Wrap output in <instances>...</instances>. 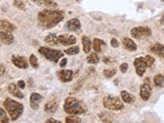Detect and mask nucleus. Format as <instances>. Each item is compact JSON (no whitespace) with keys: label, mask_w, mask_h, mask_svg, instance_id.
<instances>
[{"label":"nucleus","mask_w":164,"mask_h":123,"mask_svg":"<svg viewBox=\"0 0 164 123\" xmlns=\"http://www.w3.org/2000/svg\"><path fill=\"white\" fill-rule=\"evenodd\" d=\"M64 19V12L61 11L44 9L38 14V24L44 29H51L56 27Z\"/></svg>","instance_id":"nucleus-1"},{"label":"nucleus","mask_w":164,"mask_h":123,"mask_svg":"<svg viewBox=\"0 0 164 123\" xmlns=\"http://www.w3.org/2000/svg\"><path fill=\"white\" fill-rule=\"evenodd\" d=\"M64 110L68 114H73V115H80V114H85L87 111V107L83 102L80 100L76 99V97H67L64 104Z\"/></svg>","instance_id":"nucleus-2"},{"label":"nucleus","mask_w":164,"mask_h":123,"mask_svg":"<svg viewBox=\"0 0 164 123\" xmlns=\"http://www.w3.org/2000/svg\"><path fill=\"white\" fill-rule=\"evenodd\" d=\"M3 106L5 108L6 112L8 113L9 117H11L12 121H16L24 111L23 105L21 103H18L11 99H6L3 103Z\"/></svg>","instance_id":"nucleus-3"},{"label":"nucleus","mask_w":164,"mask_h":123,"mask_svg":"<svg viewBox=\"0 0 164 123\" xmlns=\"http://www.w3.org/2000/svg\"><path fill=\"white\" fill-rule=\"evenodd\" d=\"M103 104L106 109L113 110V111H119V110H122L124 108L123 103L121 102V100L119 97H115V95H107V97H105Z\"/></svg>","instance_id":"nucleus-4"},{"label":"nucleus","mask_w":164,"mask_h":123,"mask_svg":"<svg viewBox=\"0 0 164 123\" xmlns=\"http://www.w3.org/2000/svg\"><path fill=\"white\" fill-rule=\"evenodd\" d=\"M39 52H40L45 59L53 63H58L59 61V59L64 56V54L61 51L48 48V47H40V48H39Z\"/></svg>","instance_id":"nucleus-5"},{"label":"nucleus","mask_w":164,"mask_h":123,"mask_svg":"<svg viewBox=\"0 0 164 123\" xmlns=\"http://www.w3.org/2000/svg\"><path fill=\"white\" fill-rule=\"evenodd\" d=\"M152 94V83L150 78H146L143 81L140 88V95L144 101H148Z\"/></svg>","instance_id":"nucleus-6"},{"label":"nucleus","mask_w":164,"mask_h":123,"mask_svg":"<svg viewBox=\"0 0 164 123\" xmlns=\"http://www.w3.org/2000/svg\"><path fill=\"white\" fill-rule=\"evenodd\" d=\"M130 34L135 39H144L147 37H150L152 32L149 27H135V28L131 29Z\"/></svg>","instance_id":"nucleus-7"},{"label":"nucleus","mask_w":164,"mask_h":123,"mask_svg":"<svg viewBox=\"0 0 164 123\" xmlns=\"http://www.w3.org/2000/svg\"><path fill=\"white\" fill-rule=\"evenodd\" d=\"M133 64H135V72L136 74L138 75V76H143L144 74H145L146 72V69L148 67H147V64H146V61H145V57H136L135 60V62H133Z\"/></svg>","instance_id":"nucleus-8"},{"label":"nucleus","mask_w":164,"mask_h":123,"mask_svg":"<svg viewBox=\"0 0 164 123\" xmlns=\"http://www.w3.org/2000/svg\"><path fill=\"white\" fill-rule=\"evenodd\" d=\"M59 44L61 45H73L76 43L77 39L73 35H68V34H62L58 36Z\"/></svg>","instance_id":"nucleus-9"},{"label":"nucleus","mask_w":164,"mask_h":123,"mask_svg":"<svg viewBox=\"0 0 164 123\" xmlns=\"http://www.w3.org/2000/svg\"><path fill=\"white\" fill-rule=\"evenodd\" d=\"M58 77L63 82H70L74 78V72L72 70H61L58 72Z\"/></svg>","instance_id":"nucleus-10"},{"label":"nucleus","mask_w":164,"mask_h":123,"mask_svg":"<svg viewBox=\"0 0 164 123\" xmlns=\"http://www.w3.org/2000/svg\"><path fill=\"white\" fill-rule=\"evenodd\" d=\"M11 62L16 67L20 68V69H27L28 68V62L26 59L20 56H12L11 57Z\"/></svg>","instance_id":"nucleus-11"},{"label":"nucleus","mask_w":164,"mask_h":123,"mask_svg":"<svg viewBox=\"0 0 164 123\" xmlns=\"http://www.w3.org/2000/svg\"><path fill=\"white\" fill-rule=\"evenodd\" d=\"M43 100V97L41 94H37V92H33L30 97V107L33 110H38L39 108V103Z\"/></svg>","instance_id":"nucleus-12"},{"label":"nucleus","mask_w":164,"mask_h":123,"mask_svg":"<svg viewBox=\"0 0 164 123\" xmlns=\"http://www.w3.org/2000/svg\"><path fill=\"white\" fill-rule=\"evenodd\" d=\"M0 40H1V42L4 44H11L14 43V38L11 32L0 31Z\"/></svg>","instance_id":"nucleus-13"},{"label":"nucleus","mask_w":164,"mask_h":123,"mask_svg":"<svg viewBox=\"0 0 164 123\" xmlns=\"http://www.w3.org/2000/svg\"><path fill=\"white\" fill-rule=\"evenodd\" d=\"M122 44H123L124 48L127 49L128 51H135L136 48H138L135 42L133 41V40H131L130 38H127V37L122 39Z\"/></svg>","instance_id":"nucleus-14"},{"label":"nucleus","mask_w":164,"mask_h":123,"mask_svg":"<svg viewBox=\"0 0 164 123\" xmlns=\"http://www.w3.org/2000/svg\"><path fill=\"white\" fill-rule=\"evenodd\" d=\"M81 27L80 21L78 19H71L70 21L67 22L66 24V28L70 31H78Z\"/></svg>","instance_id":"nucleus-15"},{"label":"nucleus","mask_w":164,"mask_h":123,"mask_svg":"<svg viewBox=\"0 0 164 123\" xmlns=\"http://www.w3.org/2000/svg\"><path fill=\"white\" fill-rule=\"evenodd\" d=\"M8 91L11 92V94H12L14 97H17L19 99H24V94H22V91L20 90V87L18 85L14 84H9L8 85Z\"/></svg>","instance_id":"nucleus-16"},{"label":"nucleus","mask_w":164,"mask_h":123,"mask_svg":"<svg viewBox=\"0 0 164 123\" xmlns=\"http://www.w3.org/2000/svg\"><path fill=\"white\" fill-rule=\"evenodd\" d=\"M151 51H152L153 54H157L158 57L164 59V45L160 43H155L151 47Z\"/></svg>","instance_id":"nucleus-17"},{"label":"nucleus","mask_w":164,"mask_h":123,"mask_svg":"<svg viewBox=\"0 0 164 123\" xmlns=\"http://www.w3.org/2000/svg\"><path fill=\"white\" fill-rule=\"evenodd\" d=\"M58 108H59L58 101L53 100V101H50L47 103L45 106H44V110H45V112H47V113H54L56 110H58Z\"/></svg>","instance_id":"nucleus-18"},{"label":"nucleus","mask_w":164,"mask_h":123,"mask_svg":"<svg viewBox=\"0 0 164 123\" xmlns=\"http://www.w3.org/2000/svg\"><path fill=\"white\" fill-rule=\"evenodd\" d=\"M0 28H1L3 31H7V32H14L16 30V26L12 25L11 23H9L8 21H5V20H1L0 21Z\"/></svg>","instance_id":"nucleus-19"},{"label":"nucleus","mask_w":164,"mask_h":123,"mask_svg":"<svg viewBox=\"0 0 164 123\" xmlns=\"http://www.w3.org/2000/svg\"><path fill=\"white\" fill-rule=\"evenodd\" d=\"M82 44H83V51L85 54H89L93 46V42H91L90 38H88L87 36H82Z\"/></svg>","instance_id":"nucleus-20"},{"label":"nucleus","mask_w":164,"mask_h":123,"mask_svg":"<svg viewBox=\"0 0 164 123\" xmlns=\"http://www.w3.org/2000/svg\"><path fill=\"white\" fill-rule=\"evenodd\" d=\"M105 45H106V43L101 39L96 38V39H93V47L96 54L103 51V48L105 47Z\"/></svg>","instance_id":"nucleus-21"},{"label":"nucleus","mask_w":164,"mask_h":123,"mask_svg":"<svg viewBox=\"0 0 164 123\" xmlns=\"http://www.w3.org/2000/svg\"><path fill=\"white\" fill-rule=\"evenodd\" d=\"M121 97H122L124 103H127V104H133L135 102V97L132 94H130L126 90H122L121 91Z\"/></svg>","instance_id":"nucleus-22"},{"label":"nucleus","mask_w":164,"mask_h":123,"mask_svg":"<svg viewBox=\"0 0 164 123\" xmlns=\"http://www.w3.org/2000/svg\"><path fill=\"white\" fill-rule=\"evenodd\" d=\"M44 41L46 43L49 44H53V45H59V40H58V36L54 34H49L44 38Z\"/></svg>","instance_id":"nucleus-23"},{"label":"nucleus","mask_w":164,"mask_h":123,"mask_svg":"<svg viewBox=\"0 0 164 123\" xmlns=\"http://www.w3.org/2000/svg\"><path fill=\"white\" fill-rule=\"evenodd\" d=\"M154 85H155L156 87H158V88H160V87H162L164 85V76L163 75H155V77H154Z\"/></svg>","instance_id":"nucleus-24"},{"label":"nucleus","mask_w":164,"mask_h":123,"mask_svg":"<svg viewBox=\"0 0 164 123\" xmlns=\"http://www.w3.org/2000/svg\"><path fill=\"white\" fill-rule=\"evenodd\" d=\"M86 61H87V63H89V64L96 65V64H98V63H99L100 59H99V56L96 54V52H93V54L90 52V54H88Z\"/></svg>","instance_id":"nucleus-25"},{"label":"nucleus","mask_w":164,"mask_h":123,"mask_svg":"<svg viewBox=\"0 0 164 123\" xmlns=\"http://www.w3.org/2000/svg\"><path fill=\"white\" fill-rule=\"evenodd\" d=\"M66 122L67 123H80L81 119L77 116V115L70 114V116H68L66 118Z\"/></svg>","instance_id":"nucleus-26"},{"label":"nucleus","mask_w":164,"mask_h":123,"mask_svg":"<svg viewBox=\"0 0 164 123\" xmlns=\"http://www.w3.org/2000/svg\"><path fill=\"white\" fill-rule=\"evenodd\" d=\"M79 51H80V49H79L78 46H72V47H70V48L66 49V51H65V54H69V56H73V54H78Z\"/></svg>","instance_id":"nucleus-27"},{"label":"nucleus","mask_w":164,"mask_h":123,"mask_svg":"<svg viewBox=\"0 0 164 123\" xmlns=\"http://www.w3.org/2000/svg\"><path fill=\"white\" fill-rule=\"evenodd\" d=\"M29 62H30V64H31V66L33 67L34 69H37V68L39 67V63H38V60H37L36 56H34V54H32V56H30Z\"/></svg>","instance_id":"nucleus-28"},{"label":"nucleus","mask_w":164,"mask_h":123,"mask_svg":"<svg viewBox=\"0 0 164 123\" xmlns=\"http://www.w3.org/2000/svg\"><path fill=\"white\" fill-rule=\"evenodd\" d=\"M116 72L117 71H116L115 69H106L104 70V76H105L106 78H112V77L116 74Z\"/></svg>","instance_id":"nucleus-29"},{"label":"nucleus","mask_w":164,"mask_h":123,"mask_svg":"<svg viewBox=\"0 0 164 123\" xmlns=\"http://www.w3.org/2000/svg\"><path fill=\"white\" fill-rule=\"evenodd\" d=\"M8 121L9 120H8V117H7L5 111L0 108V123H7Z\"/></svg>","instance_id":"nucleus-30"},{"label":"nucleus","mask_w":164,"mask_h":123,"mask_svg":"<svg viewBox=\"0 0 164 123\" xmlns=\"http://www.w3.org/2000/svg\"><path fill=\"white\" fill-rule=\"evenodd\" d=\"M145 57V61H146L147 67H148V68L152 67L153 65H154V62H155L154 57H151V56H146V57Z\"/></svg>","instance_id":"nucleus-31"},{"label":"nucleus","mask_w":164,"mask_h":123,"mask_svg":"<svg viewBox=\"0 0 164 123\" xmlns=\"http://www.w3.org/2000/svg\"><path fill=\"white\" fill-rule=\"evenodd\" d=\"M14 5L16 7H18V8L22 9V11H25L26 9V6H25V3L22 0H14Z\"/></svg>","instance_id":"nucleus-32"},{"label":"nucleus","mask_w":164,"mask_h":123,"mask_svg":"<svg viewBox=\"0 0 164 123\" xmlns=\"http://www.w3.org/2000/svg\"><path fill=\"white\" fill-rule=\"evenodd\" d=\"M100 119L102 120L103 122H112V120H110V116H108V115H106L105 113H102V114H100Z\"/></svg>","instance_id":"nucleus-33"},{"label":"nucleus","mask_w":164,"mask_h":123,"mask_svg":"<svg viewBox=\"0 0 164 123\" xmlns=\"http://www.w3.org/2000/svg\"><path fill=\"white\" fill-rule=\"evenodd\" d=\"M128 70V65L126 63H123V64L120 65V71L122 73H125Z\"/></svg>","instance_id":"nucleus-34"},{"label":"nucleus","mask_w":164,"mask_h":123,"mask_svg":"<svg viewBox=\"0 0 164 123\" xmlns=\"http://www.w3.org/2000/svg\"><path fill=\"white\" fill-rule=\"evenodd\" d=\"M111 45L113 47H118L119 46V42H118V40L117 39H115V38H113V39H111Z\"/></svg>","instance_id":"nucleus-35"},{"label":"nucleus","mask_w":164,"mask_h":123,"mask_svg":"<svg viewBox=\"0 0 164 123\" xmlns=\"http://www.w3.org/2000/svg\"><path fill=\"white\" fill-rule=\"evenodd\" d=\"M18 86L20 87V88H25L26 87V83H25V81H23V80H20V81H18Z\"/></svg>","instance_id":"nucleus-36"},{"label":"nucleus","mask_w":164,"mask_h":123,"mask_svg":"<svg viewBox=\"0 0 164 123\" xmlns=\"http://www.w3.org/2000/svg\"><path fill=\"white\" fill-rule=\"evenodd\" d=\"M103 61H104V63H105V64H111V63H113L114 61L113 60H111L110 57H104L103 59Z\"/></svg>","instance_id":"nucleus-37"},{"label":"nucleus","mask_w":164,"mask_h":123,"mask_svg":"<svg viewBox=\"0 0 164 123\" xmlns=\"http://www.w3.org/2000/svg\"><path fill=\"white\" fill-rule=\"evenodd\" d=\"M67 59H63L61 61V63H59V66H61V68H64V67H66V65H67Z\"/></svg>","instance_id":"nucleus-38"},{"label":"nucleus","mask_w":164,"mask_h":123,"mask_svg":"<svg viewBox=\"0 0 164 123\" xmlns=\"http://www.w3.org/2000/svg\"><path fill=\"white\" fill-rule=\"evenodd\" d=\"M4 72H5V68H4L3 65H0V77L3 76Z\"/></svg>","instance_id":"nucleus-39"},{"label":"nucleus","mask_w":164,"mask_h":123,"mask_svg":"<svg viewBox=\"0 0 164 123\" xmlns=\"http://www.w3.org/2000/svg\"><path fill=\"white\" fill-rule=\"evenodd\" d=\"M46 122H47V123H49V122H53V123H59V120H54V119H53V118H50V119L46 120Z\"/></svg>","instance_id":"nucleus-40"},{"label":"nucleus","mask_w":164,"mask_h":123,"mask_svg":"<svg viewBox=\"0 0 164 123\" xmlns=\"http://www.w3.org/2000/svg\"><path fill=\"white\" fill-rule=\"evenodd\" d=\"M160 21H161V24H164V14L162 16V17H161V20H160Z\"/></svg>","instance_id":"nucleus-41"},{"label":"nucleus","mask_w":164,"mask_h":123,"mask_svg":"<svg viewBox=\"0 0 164 123\" xmlns=\"http://www.w3.org/2000/svg\"><path fill=\"white\" fill-rule=\"evenodd\" d=\"M31 1H34V2H36L37 4L39 3V1H40V0H31Z\"/></svg>","instance_id":"nucleus-42"},{"label":"nucleus","mask_w":164,"mask_h":123,"mask_svg":"<svg viewBox=\"0 0 164 123\" xmlns=\"http://www.w3.org/2000/svg\"><path fill=\"white\" fill-rule=\"evenodd\" d=\"M162 1H164V0H162Z\"/></svg>","instance_id":"nucleus-43"},{"label":"nucleus","mask_w":164,"mask_h":123,"mask_svg":"<svg viewBox=\"0 0 164 123\" xmlns=\"http://www.w3.org/2000/svg\"><path fill=\"white\" fill-rule=\"evenodd\" d=\"M53 1H54V0H53Z\"/></svg>","instance_id":"nucleus-44"}]
</instances>
